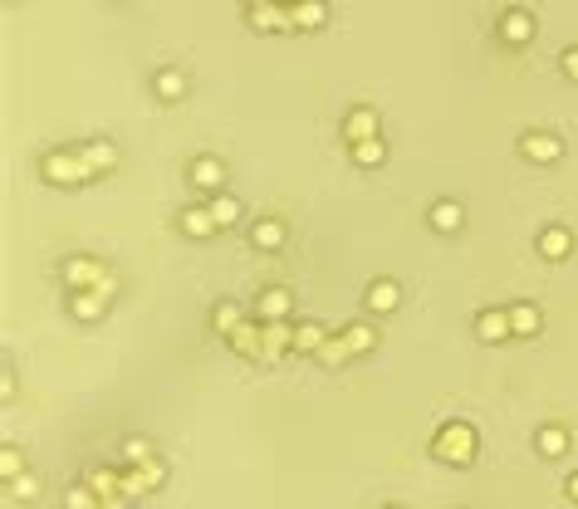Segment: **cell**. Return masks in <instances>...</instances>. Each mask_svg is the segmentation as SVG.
<instances>
[{"label":"cell","instance_id":"obj_11","mask_svg":"<svg viewBox=\"0 0 578 509\" xmlns=\"http://www.w3.org/2000/svg\"><path fill=\"white\" fill-rule=\"evenodd\" d=\"M500 40L505 44H529L535 40V15L529 11H505L500 15Z\"/></svg>","mask_w":578,"mask_h":509},{"label":"cell","instance_id":"obj_40","mask_svg":"<svg viewBox=\"0 0 578 509\" xmlns=\"http://www.w3.org/2000/svg\"><path fill=\"white\" fill-rule=\"evenodd\" d=\"M245 5H270V0H245Z\"/></svg>","mask_w":578,"mask_h":509},{"label":"cell","instance_id":"obj_24","mask_svg":"<svg viewBox=\"0 0 578 509\" xmlns=\"http://www.w3.org/2000/svg\"><path fill=\"white\" fill-rule=\"evenodd\" d=\"M84 485L94 490L98 499H104V495H123V475H118V470H84Z\"/></svg>","mask_w":578,"mask_h":509},{"label":"cell","instance_id":"obj_4","mask_svg":"<svg viewBox=\"0 0 578 509\" xmlns=\"http://www.w3.org/2000/svg\"><path fill=\"white\" fill-rule=\"evenodd\" d=\"M104 275L108 270L98 265V260H89V254H69V260H64V285L69 289H94Z\"/></svg>","mask_w":578,"mask_h":509},{"label":"cell","instance_id":"obj_38","mask_svg":"<svg viewBox=\"0 0 578 509\" xmlns=\"http://www.w3.org/2000/svg\"><path fill=\"white\" fill-rule=\"evenodd\" d=\"M98 509H127V495H104V499H98Z\"/></svg>","mask_w":578,"mask_h":509},{"label":"cell","instance_id":"obj_30","mask_svg":"<svg viewBox=\"0 0 578 509\" xmlns=\"http://www.w3.org/2000/svg\"><path fill=\"white\" fill-rule=\"evenodd\" d=\"M324 338H328V333L319 329V323H299V329H295V353H319V348H324Z\"/></svg>","mask_w":578,"mask_h":509},{"label":"cell","instance_id":"obj_19","mask_svg":"<svg viewBox=\"0 0 578 509\" xmlns=\"http://www.w3.org/2000/svg\"><path fill=\"white\" fill-rule=\"evenodd\" d=\"M431 225H436V231L442 235H456L466 225V211H461V201H436L431 206Z\"/></svg>","mask_w":578,"mask_h":509},{"label":"cell","instance_id":"obj_32","mask_svg":"<svg viewBox=\"0 0 578 509\" xmlns=\"http://www.w3.org/2000/svg\"><path fill=\"white\" fill-rule=\"evenodd\" d=\"M123 456H127V466H143V460H152V441H148V436H127Z\"/></svg>","mask_w":578,"mask_h":509},{"label":"cell","instance_id":"obj_34","mask_svg":"<svg viewBox=\"0 0 578 509\" xmlns=\"http://www.w3.org/2000/svg\"><path fill=\"white\" fill-rule=\"evenodd\" d=\"M0 475H5V480L25 475V460H20V451H15V445H5V451H0Z\"/></svg>","mask_w":578,"mask_h":509},{"label":"cell","instance_id":"obj_36","mask_svg":"<svg viewBox=\"0 0 578 509\" xmlns=\"http://www.w3.org/2000/svg\"><path fill=\"white\" fill-rule=\"evenodd\" d=\"M94 289H98V294H104V299H113V294H118V275H113V270H108V275H104V279H98V285H94Z\"/></svg>","mask_w":578,"mask_h":509},{"label":"cell","instance_id":"obj_9","mask_svg":"<svg viewBox=\"0 0 578 509\" xmlns=\"http://www.w3.org/2000/svg\"><path fill=\"white\" fill-rule=\"evenodd\" d=\"M289 314H295L289 289H265V294L255 299V318H260V323H274V318H289Z\"/></svg>","mask_w":578,"mask_h":509},{"label":"cell","instance_id":"obj_35","mask_svg":"<svg viewBox=\"0 0 578 509\" xmlns=\"http://www.w3.org/2000/svg\"><path fill=\"white\" fill-rule=\"evenodd\" d=\"M35 495H40V480L35 475H15L11 480V499H35Z\"/></svg>","mask_w":578,"mask_h":509},{"label":"cell","instance_id":"obj_22","mask_svg":"<svg viewBox=\"0 0 578 509\" xmlns=\"http://www.w3.org/2000/svg\"><path fill=\"white\" fill-rule=\"evenodd\" d=\"M250 245H255V250H280V245H284V225L280 221H255L250 225Z\"/></svg>","mask_w":578,"mask_h":509},{"label":"cell","instance_id":"obj_25","mask_svg":"<svg viewBox=\"0 0 578 509\" xmlns=\"http://www.w3.org/2000/svg\"><path fill=\"white\" fill-rule=\"evenodd\" d=\"M241 323H245V314L231 304V299H221V304H216V314H211V329H216V333H226V338H231V333L241 329Z\"/></svg>","mask_w":578,"mask_h":509},{"label":"cell","instance_id":"obj_31","mask_svg":"<svg viewBox=\"0 0 578 509\" xmlns=\"http://www.w3.org/2000/svg\"><path fill=\"white\" fill-rule=\"evenodd\" d=\"M343 338H348V348H353V353H368L373 343H378V333H373V323H348Z\"/></svg>","mask_w":578,"mask_h":509},{"label":"cell","instance_id":"obj_16","mask_svg":"<svg viewBox=\"0 0 578 509\" xmlns=\"http://www.w3.org/2000/svg\"><path fill=\"white\" fill-rule=\"evenodd\" d=\"M539 254H544V260H568V254H574V235H568L564 225L539 231Z\"/></svg>","mask_w":578,"mask_h":509},{"label":"cell","instance_id":"obj_29","mask_svg":"<svg viewBox=\"0 0 578 509\" xmlns=\"http://www.w3.org/2000/svg\"><path fill=\"white\" fill-rule=\"evenodd\" d=\"M206 206H211V216H216V225H221V231L241 221V201H235V196H211Z\"/></svg>","mask_w":578,"mask_h":509},{"label":"cell","instance_id":"obj_10","mask_svg":"<svg viewBox=\"0 0 578 509\" xmlns=\"http://www.w3.org/2000/svg\"><path fill=\"white\" fill-rule=\"evenodd\" d=\"M177 225H181V235H191V240H211V235L221 231V225H216V216H211V206H187Z\"/></svg>","mask_w":578,"mask_h":509},{"label":"cell","instance_id":"obj_5","mask_svg":"<svg viewBox=\"0 0 578 509\" xmlns=\"http://www.w3.org/2000/svg\"><path fill=\"white\" fill-rule=\"evenodd\" d=\"M510 308H481L475 314V338L481 343H500V338H510Z\"/></svg>","mask_w":578,"mask_h":509},{"label":"cell","instance_id":"obj_28","mask_svg":"<svg viewBox=\"0 0 578 509\" xmlns=\"http://www.w3.org/2000/svg\"><path fill=\"white\" fill-rule=\"evenodd\" d=\"M314 358L324 362V368H338V362H348V358H353V348H348V338L338 333V338H324V348H319Z\"/></svg>","mask_w":578,"mask_h":509},{"label":"cell","instance_id":"obj_14","mask_svg":"<svg viewBox=\"0 0 578 509\" xmlns=\"http://www.w3.org/2000/svg\"><path fill=\"white\" fill-rule=\"evenodd\" d=\"M69 308H74V318H84V323H98V318L108 314V299L98 294V289H74Z\"/></svg>","mask_w":578,"mask_h":509},{"label":"cell","instance_id":"obj_2","mask_svg":"<svg viewBox=\"0 0 578 509\" xmlns=\"http://www.w3.org/2000/svg\"><path fill=\"white\" fill-rule=\"evenodd\" d=\"M40 177L50 181V186H79V181H89L94 171H89V162L79 157V152H44Z\"/></svg>","mask_w":578,"mask_h":509},{"label":"cell","instance_id":"obj_33","mask_svg":"<svg viewBox=\"0 0 578 509\" xmlns=\"http://www.w3.org/2000/svg\"><path fill=\"white\" fill-rule=\"evenodd\" d=\"M64 509H98V495L89 485H74V490H64Z\"/></svg>","mask_w":578,"mask_h":509},{"label":"cell","instance_id":"obj_3","mask_svg":"<svg viewBox=\"0 0 578 509\" xmlns=\"http://www.w3.org/2000/svg\"><path fill=\"white\" fill-rule=\"evenodd\" d=\"M162 480H167V466L152 456V460H143V466H133V470L123 475V495L133 499V495H143V490H158Z\"/></svg>","mask_w":578,"mask_h":509},{"label":"cell","instance_id":"obj_27","mask_svg":"<svg viewBox=\"0 0 578 509\" xmlns=\"http://www.w3.org/2000/svg\"><path fill=\"white\" fill-rule=\"evenodd\" d=\"M152 88H158V98H167V103H177V98L187 94V79H181V69H162V74L152 79Z\"/></svg>","mask_w":578,"mask_h":509},{"label":"cell","instance_id":"obj_37","mask_svg":"<svg viewBox=\"0 0 578 509\" xmlns=\"http://www.w3.org/2000/svg\"><path fill=\"white\" fill-rule=\"evenodd\" d=\"M564 74L578 79V44H568V49H564Z\"/></svg>","mask_w":578,"mask_h":509},{"label":"cell","instance_id":"obj_20","mask_svg":"<svg viewBox=\"0 0 578 509\" xmlns=\"http://www.w3.org/2000/svg\"><path fill=\"white\" fill-rule=\"evenodd\" d=\"M289 11H295V30H319V25L328 20L324 0H299V5H289Z\"/></svg>","mask_w":578,"mask_h":509},{"label":"cell","instance_id":"obj_1","mask_svg":"<svg viewBox=\"0 0 578 509\" xmlns=\"http://www.w3.org/2000/svg\"><path fill=\"white\" fill-rule=\"evenodd\" d=\"M431 456L446 466H471L475 460V431L466 422H446L442 431L431 436Z\"/></svg>","mask_w":578,"mask_h":509},{"label":"cell","instance_id":"obj_23","mask_svg":"<svg viewBox=\"0 0 578 509\" xmlns=\"http://www.w3.org/2000/svg\"><path fill=\"white\" fill-rule=\"evenodd\" d=\"M535 445L544 451L549 460H554V456H564V451H568V431H564V426H539V431H535Z\"/></svg>","mask_w":578,"mask_h":509},{"label":"cell","instance_id":"obj_8","mask_svg":"<svg viewBox=\"0 0 578 509\" xmlns=\"http://www.w3.org/2000/svg\"><path fill=\"white\" fill-rule=\"evenodd\" d=\"M520 152H525L529 162H539V167H549V162H559V138L554 133H525V138H520Z\"/></svg>","mask_w":578,"mask_h":509},{"label":"cell","instance_id":"obj_15","mask_svg":"<svg viewBox=\"0 0 578 509\" xmlns=\"http://www.w3.org/2000/svg\"><path fill=\"white\" fill-rule=\"evenodd\" d=\"M79 157L89 162V171H94V177H98V171H113V167H118V148H113L108 138L84 142V148H79Z\"/></svg>","mask_w":578,"mask_h":509},{"label":"cell","instance_id":"obj_39","mask_svg":"<svg viewBox=\"0 0 578 509\" xmlns=\"http://www.w3.org/2000/svg\"><path fill=\"white\" fill-rule=\"evenodd\" d=\"M568 499H578V470L568 475Z\"/></svg>","mask_w":578,"mask_h":509},{"label":"cell","instance_id":"obj_21","mask_svg":"<svg viewBox=\"0 0 578 509\" xmlns=\"http://www.w3.org/2000/svg\"><path fill=\"white\" fill-rule=\"evenodd\" d=\"M539 323H544V314H539L535 304H510V329H515L520 338H529V333H539Z\"/></svg>","mask_w":578,"mask_h":509},{"label":"cell","instance_id":"obj_7","mask_svg":"<svg viewBox=\"0 0 578 509\" xmlns=\"http://www.w3.org/2000/svg\"><path fill=\"white\" fill-rule=\"evenodd\" d=\"M250 25L255 30H295V11L270 0V5H250Z\"/></svg>","mask_w":578,"mask_h":509},{"label":"cell","instance_id":"obj_18","mask_svg":"<svg viewBox=\"0 0 578 509\" xmlns=\"http://www.w3.org/2000/svg\"><path fill=\"white\" fill-rule=\"evenodd\" d=\"M402 304V289L392 279H373L368 285V314H392Z\"/></svg>","mask_w":578,"mask_h":509},{"label":"cell","instance_id":"obj_6","mask_svg":"<svg viewBox=\"0 0 578 509\" xmlns=\"http://www.w3.org/2000/svg\"><path fill=\"white\" fill-rule=\"evenodd\" d=\"M284 348H295V329H289V318H274L265 323V348H260V362H280Z\"/></svg>","mask_w":578,"mask_h":509},{"label":"cell","instance_id":"obj_13","mask_svg":"<svg viewBox=\"0 0 578 509\" xmlns=\"http://www.w3.org/2000/svg\"><path fill=\"white\" fill-rule=\"evenodd\" d=\"M226 181V162L221 157H197L191 162V186L197 191H221Z\"/></svg>","mask_w":578,"mask_h":509},{"label":"cell","instance_id":"obj_26","mask_svg":"<svg viewBox=\"0 0 578 509\" xmlns=\"http://www.w3.org/2000/svg\"><path fill=\"white\" fill-rule=\"evenodd\" d=\"M353 162H358V167H382V162H388V142H382V138L353 142Z\"/></svg>","mask_w":578,"mask_h":509},{"label":"cell","instance_id":"obj_17","mask_svg":"<svg viewBox=\"0 0 578 509\" xmlns=\"http://www.w3.org/2000/svg\"><path fill=\"white\" fill-rule=\"evenodd\" d=\"M343 133H348V142L382 138V133H378V113H373V108H353V113H348V123H343Z\"/></svg>","mask_w":578,"mask_h":509},{"label":"cell","instance_id":"obj_12","mask_svg":"<svg viewBox=\"0 0 578 509\" xmlns=\"http://www.w3.org/2000/svg\"><path fill=\"white\" fill-rule=\"evenodd\" d=\"M231 348L241 353V358H260V348H265V323L260 318H245L241 329L231 333Z\"/></svg>","mask_w":578,"mask_h":509}]
</instances>
